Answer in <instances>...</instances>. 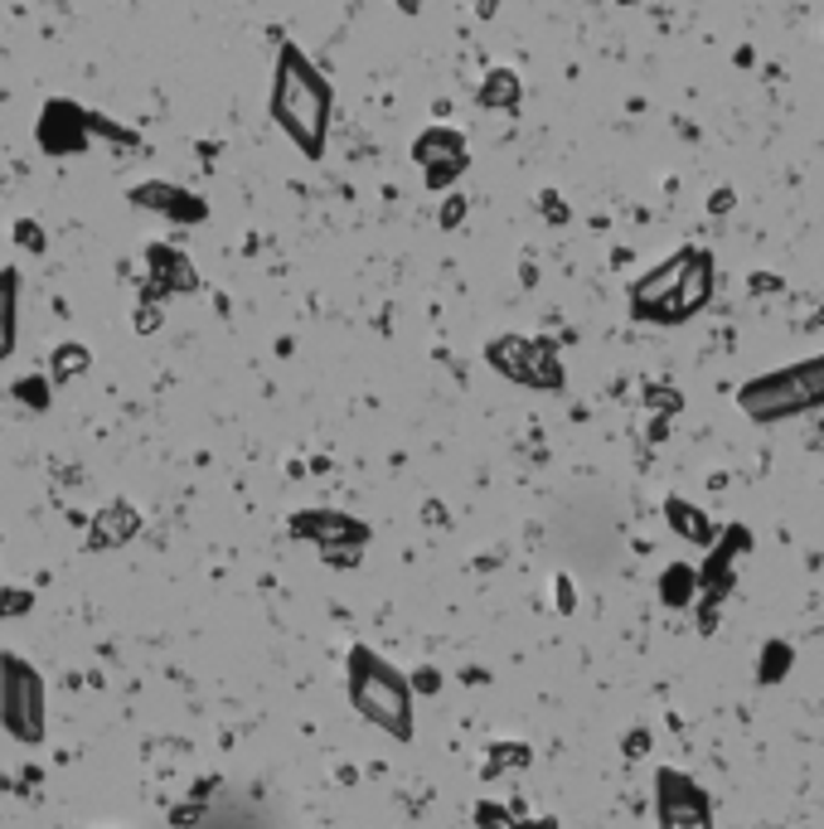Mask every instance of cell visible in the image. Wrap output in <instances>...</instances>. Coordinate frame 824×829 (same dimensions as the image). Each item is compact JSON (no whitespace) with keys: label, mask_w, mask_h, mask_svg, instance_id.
<instances>
[{"label":"cell","mask_w":824,"mask_h":829,"mask_svg":"<svg viewBox=\"0 0 824 829\" xmlns=\"http://www.w3.org/2000/svg\"><path fill=\"white\" fill-rule=\"evenodd\" d=\"M272 112H277L281 127H287L291 141H301L306 151H321V131H325V83L311 73V63L301 59L297 49L281 54Z\"/></svg>","instance_id":"obj_1"},{"label":"cell","mask_w":824,"mask_h":829,"mask_svg":"<svg viewBox=\"0 0 824 829\" xmlns=\"http://www.w3.org/2000/svg\"><path fill=\"white\" fill-rule=\"evenodd\" d=\"M0 713H5V727L20 737V743H39L44 737V685L35 675V665L5 655L0 659Z\"/></svg>","instance_id":"obj_2"},{"label":"cell","mask_w":824,"mask_h":829,"mask_svg":"<svg viewBox=\"0 0 824 829\" xmlns=\"http://www.w3.org/2000/svg\"><path fill=\"white\" fill-rule=\"evenodd\" d=\"M355 703L359 713H369L379 727H393V733H408V689L398 685V679L388 675V669L379 665V659L369 655H355Z\"/></svg>","instance_id":"obj_3"},{"label":"cell","mask_w":824,"mask_h":829,"mask_svg":"<svg viewBox=\"0 0 824 829\" xmlns=\"http://www.w3.org/2000/svg\"><path fill=\"white\" fill-rule=\"evenodd\" d=\"M824 398V364H805L786 378H762L756 388H747V408L756 418H771V412H796Z\"/></svg>","instance_id":"obj_4"},{"label":"cell","mask_w":824,"mask_h":829,"mask_svg":"<svg viewBox=\"0 0 824 829\" xmlns=\"http://www.w3.org/2000/svg\"><path fill=\"white\" fill-rule=\"evenodd\" d=\"M93 127V121L83 117L73 103H49V112H44V121H39V141H44V151H78L88 137L83 131Z\"/></svg>","instance_id":"obj_5"},{"label":"cell","mask_w":824,"mask_h":829,"mask_svg":"<svg viewBox=\"0 0 824 829\" xmlns=\"http://www.w3.org/2000/svg\"><path fill=\"white\" fill-rule=\"evenodd\" d=\"M417 161L427 165V180L446 185L451 175L461 171V137H451L446 127H437L432 137H422V145H417Z\"/></svg>","instance_id":"obj_6"},{"label":"cell","mask_w":824,"mask_h":829,"mask_svg":"<svg viewBox=\"0 0 824 829\" xmlns=\"http://www.w3.org/2000/svg\"><path fill=\"white\" fill-rule=\"evenodd\" d=\"M137 529H141L137 510H131V505H107L93 519V548H117V544H127Z\"/></svg>","instance_id":"obj_7"},{"label":"cell","mask_w":824,"mask_h":829,"mask_svg":"<svg viewBox=\"0 0 824 829\" xmlns=\"http://www.w3.org/2000/svg\"><path fill=\"white\" fill-rule=\"evenodd\" d=\"M151 277H155V287H165V291H189L195 287V272H189V262L179 253L171 248H151Z\"/></svg>","instance_id":"obj_8"},{"label":"cell","mask_w":824,"mask_h":829,"mask_svg":"<svg viewBox=\"0 0 824 829\" xmlns=\"http://www.w3.org/2000/svg\"><path fill=\"white\" fill-rule=\"evenodd\" d=\"M137 205H161V214H171V219H199V214H205L195 199L179 195V189H171V185H146V189H137Z\"/></svg>","instance_id":"obj_9"},{"label":"cell","mask_w":824,"mask_h":829,"mask_svg":"<svg viewBox=\"0 0 824 829\" xmlns=\"http://www.w3.org/2000/svg\"><path fill=\"white\" fill-rule=\"evenodd\" d=\"M15 350V272H0V360Z\"/></svg>","instance_id":"obj_10"},{"label":"cell","mask_w":824,"mask_h":829,"mask_svg":"<svg viewBox=\"0 0 824 829\" xmlns=\"http://www.w3.org/2000/svg\"><path fill=\"white\" fill-rule=\"evenodd\" d=\"M88 369V350L83 345H69V350H54V378H73Z\"/></svg>","instance_id":"obj_11"},{"label":"cell","mask_w":824,"mask_h":829,"mask_svg":"<svg viewBox=\"0 0 824 829\" xmlns=\"http://www.w3.org/2000/svg\"><path fill=\"white\" fill-rule=\"evenodd\" d=\"M20 611H30V592L0 587V616H20Z\"/></svg>","instance_id":"obj_12"},{"label":"cell","mask_w":824,"mask_h":829,"mask_svg":"<svg viewBox=\"0 0 824 829\" xmlns=\"http://www.w3.org/2000/svg\"><path fill=\"white\" fill-rule=\"evenodd\" d=\"M15 238H20V243H35V253H39V243H44L35 223H20V229H15Z\"/></svg>","instance_id":"obj_13"}]
</instances>
